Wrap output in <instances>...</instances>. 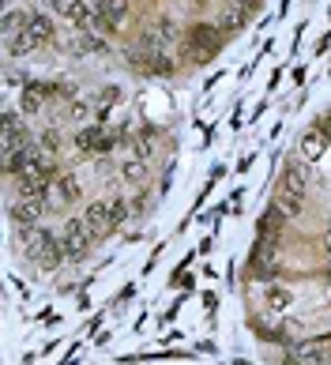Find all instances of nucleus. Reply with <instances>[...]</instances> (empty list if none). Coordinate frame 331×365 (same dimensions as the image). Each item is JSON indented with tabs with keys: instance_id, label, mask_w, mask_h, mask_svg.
<instances>
[{
	"instance_id": "10",
	"label": "nucleus",
	"mask_w": 331,
	"mask_h": 365,
	"mask_svg": "<svg viewBox=\"0 0 331 365\" xmlns=\"http://www.w3.org/2000/svg\"><path fill=\"white\" fill-rule=\"evenodd\" d=\"M98 16H102L106 30H117L128 19V0H98Z\"/></svg>"
},
{
	"instance_id": "22",
	"label": "nucleus",
	"mask_w": 331,
	"mask_h": 365,
	"mask_svg": "<svg viewBox=\"0 0 331 365\" xmlns=\"http://www.w3.org/2000/svg\"><path fill=\"white\" fill-rule=\"evenodd\" d=\"M42 8H46V12H64V8H68V0H38Z\"/></svg>"
},
{
	"instance_id": "2",
	"label": "nucleus",
	"mask_w": 331,
	"mask_h": 365,
	"mask_svg": "<svg viewBox=\"0 0 331 365\" xmlns=\"http://www.w3.org/2000/svg\"><path fill=\"white\" fill-rule=\"evenodd\" d=\"M61 245L64 241H57L49 230H27V252L42 264V268H57L61 260H68Z\"/></svg>"
},
{
	"instance_id": "5",
	"label": "nucleus",
	"mask_w": 331,
	"mask_h": 365,
	"mask_svg": "<svg viewBox=\"0 0 331 365\" xmlns=\"http://www.w3.org/2000/svg\"><path fill=\"white\" fill-rule=\"evenodd\" d=\"M117 140H120V128L106 132L102 125H83L80 132H75V147H80L83 154H109L117 147Z\"/></svg>"
},
{
	"instance_id": "11",
	"label": "nucleus",
	"mask_w": 331,
	"mask_h": 365,
	"mask_svg": "<svg viewBox=\"0 0 331 365\" xmlns=\"http://www.w3.org/2000/svg\"><path fill=\"white\" fill-rule=\"evenodd\" d=\"M12 223L15 226H27V230H35L38 226V218H42V204L38 200H19V204H12Z\"/></svg>"
},
{
	"instance_id": "23",
	"label": "nucleus",
	"mask_w": 331,
	"mask_h": 365,
	"mask_svg": "<svg viewBox=\"0 0 331 365\" xmlns=\"http://www.w3.org/2000/svg\"><path fill=\"white\" fill-rule=\"evenodd\" d=\"M320 132H327V136H331V120H327V117L320 120Z\"/></svg>"
},
{
	"instance_id": "6",
	"label": "nucleus",
	"mask_w": 331,
	"mask_h": 365,
	"mask_svg": "<svg viewBox=\"0 0 331 365\" xmlns=\"http://www.w3.org/2000/svg\"><path fill=\"white\" fill-rule=\"evenodd\" d=\"M275 260H279V237H260L256 249H252V271L260 275V279L275 283Z\"/></svg>"
},
{
	"instance_id": "8",
	"label": "nucleus",
	"mask_w": 331,
	"mask_h": 365,
	"mask_svg": "<svg viewBox=\"0 0 331 365\" xmlns=\"http://www.w3.org/2000/svg\"><path fill=\"white\" fill-rule=\"evenodd\" d=\"M23 35L35 42L38 49L49 46V42H53V19H49L46 12H27V19H23Z\"/></svg>"
},
{
	"instance_id": "4",
	"label": "nucleus",
	"mask_w": 331,
	"mask_h": 365,
	"mask_svg": "<svg viewBox=\"0 0 331 365\" xmlns=\"http://www.w3.org/2000/svg\"><path fill=\"white\" fill-rule=\"evenodd\" d=\"M61 241H64V256H68V260L87 256V249H91V226H87V218H80V215L64 218Z\"/></svg>"
},
{
	"instance_id": "18",
	"label": "nucleus",
	"mask_w": 331,
	"mask_h": 365,
	"mask_svg": "<svg viewBox=\"0 0 331 365\" xmlns=\"http://www.w3.org/2000/svg\"><path fill=\"white\" fill-rule=\"evenodd\" d=\"M120 173H125L128 181H143V173H147V166H143V154H136V159H128L125 166H120Z\"/></svg>"
},
{
	"instance_id": "21",
	"label": "nucleus",
	"mask_w": 331,
	"mask_h": 365,
	"mask_svg": "<svg viewBox=\"0 0 331 365\" xmlns=\"http://www.w3.org/2000/svg\"><path fill=\"white\" fill-rule=\"evenodd\" d=\"M109 204H113V223L120 226V223L128 218V204H125V200H109Z\"/></svg>"
},
{
	"instance_id": "14",
	"label": "nucleus",
	"mask_w": 331,
	"mask_h": 365,
	"mask_svg": "<svg viewBox=\"0 0 331 365\" xmlns=\"http://www.w3.org/2000/svg\"><path fill=\"white\" fill-rule=\"evenodd\" d=\"M68 49L72 53H106L109 46H106L102 35H94V30H80V35L68 42Z\"/></svg>"
},
{
	"instance_id": "15",
	"label": "nucleus",
	"mask_w": 331,
	"mask_h": 365,
	"mask_svg": "<svg viewBox=\"0 0 331 365\" xmlns=\"http://www.w3.org/2000/svg\"><path fill=\"white\" fill-rule=\"evenodd\" d=\"M53 196H57L61 204H75V200H80V181H75L72 173H57V181H53Z\"/></svg>"
},
{
	"instance_id": "16",
	"label": "nucleus",
	"mask_w": 331,
	"mask_h": 365,
	"mask_svg": "<svg viewBox=\"0 0 331 365\" xmlns=\"http://www.w3.org/2000/svg\"><path fill=\"white\" fill-rule=\"evenodd\" d=\"M282 207L279 204H271L268 211H263V218H260V237H279V230H282Z\"/></svg>"
},
{
	"instance_id": "1",
	"label": "nucleus",
	"mask_w": 331,
	"mask_h": 365,
	"mask_svg": "<svg viewBox=\"0 0 331 365\" xmlns=\"http://www.w3.org/2000/svg\"><path fill=\"white\" fill-rule=\"evenodd\" d=\"M218 46H223V27H215V23H192L189 35H185V49H189V57H196V61L215 57Z\"/></svg>"
},
{
	"instance_id": "20",
	"label": "nucleus",
	"mask_w": 331,
	"mask_h": 365,
	"mask_svg": "<svg viewBox=\"0 0 331 365\" xmlns=\"http://www.w3.org/2000/svg\"><path fill=\"white\" fill-rule=\"evenodd\" d=\"M68 113H72V120H87V117H91V106H87V102H72Z\"/></svg>"
},
{
	"instance_id": "13",
	"label": "nucleus",
	"mask_w": 331,
	"mask_h": 365,
	"mask_svg": "<svg viewBox=\"0 0 331 365\" xmlns=\"http://www.w3.org/2000/svg\"><path fill=\"white\" fill-rule=\"evenodd\" d=\"M249 12H252V8H245L241 0H226L218 27H223V30H241V27H245V19H249Z\"/></svg>"
},
{
	"instance_id": "19",
	"label": "nucleus",
	"mask_w": 331,
	"mask_h": 365,
	"mask_svg": "<svg viewBox=\"0 0 331 365\" xmlns=\"http://www.w3.org/2000/svg\"><path fill=\"white\" fill-rule=\"evenodd\" d=\"M42 147H46V151H57V147H61V132L49 128L46 136H42Z\"/></svg>"
},
{
	"instance_id": "12",
	"label": "nucleus",
	"mask_w": 331,
	"mask_h": 365,
	"mask_svg": "<svg viewBox=\"0 0 331 365\" xmlns=\"http://www.w3.org/2000/svg\"><path fill=\"white\" fill-rule=\"evenodd\" d=\"M263 302H268L271 313H286V309L294 305V290L282 283H268V290H263Z\"/></svg>"
},
{
	"instance_id": "9",
	"label": "nucleus",
	"mask_w": 331,
	"mask_h": 365,
	"mask_svg": "<svg viewBox=\"0 0 331 365\" xmlns=\"http://www.w3.org/2000/svg\"><path fill=\"white\" fill-rule=\"evenodd\" d=\"M87 226H91V234H109V230H117L113 223V204L109 200H94V204H87Z\"/></svg>"
},
{
	"instance_id": "17",
	"label": "nucleus",
	"mask_w": 331,
	"mask_h": 365,
	"mask_svg": "<svg viewBox=\"0 0 331 365\" xmlns=\"http://www.w3.org/2000/svg\"><path fill=\"white\" fill-rule=\"evenodd\" d=\"M301 154H305V162H316L320 154H324V132H320V128L305 132V136H301Z\"/></svg>"
},
{
	"instance_id": "3",
	"label": "nucleus",
	"mask_w": 331,
	"mask_h": 365,
	"mask_svg": "<svg viewBox=\"0 0 331 365\" xmlns=\"http://www.w3.org/2000/svg\"><path fill=\"white\" fill-rule=\"evenodd\" d=\"M275 204H279L286 215H301V207H305V173L297 170V166H290V170L282 173L279 200H275Z\"/></svg>"
},
{
	"instance_id": "7",
	"label": "nucleus",
	"mask_w": 331,
	"mask_h": 365,
	"mask_svg": "<svg viewBox=\"0 0 331 365\" xmlns=\"http://www.w3.org/2000/svg\"><path fill=\"white\" fill-rule=\"evenodd\" d=\"M64 16H68V23L75 30H106L102 16H98V4H87V0H68Z\"/></svg>"
}]
</instances>
